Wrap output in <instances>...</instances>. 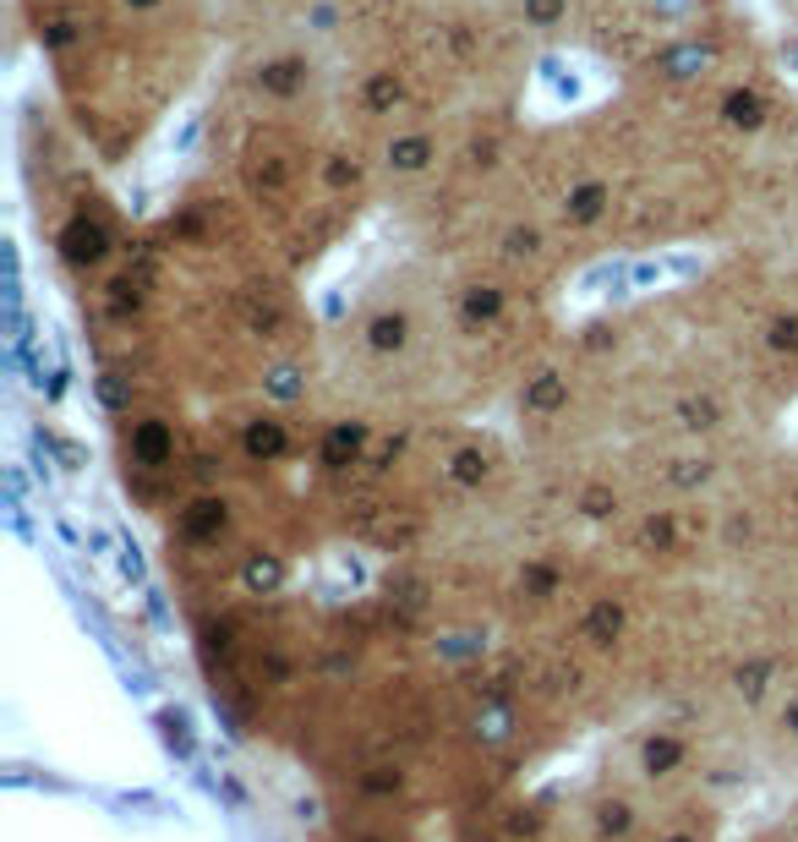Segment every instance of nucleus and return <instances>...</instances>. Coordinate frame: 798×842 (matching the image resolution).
Instances as JSON below:
<instances>
[{"label":"nucleus","mask_w":798,"mask_h":842,"mask_svg":"<svg viewBox=\"0 0 798 842\" xmlns=\"http://www.w3.org/2000/svg\"><path fill=\"white\" fill-rule=\"evenodd\" d=\"M61 258L77 268H93V262L110 258V230L104 225H88V219H71L61 230Z\"/></svg>","instance_id":"nucleus-1"},{"label":"nucleus","mask_w":798,"mask_h":842,"mask_svg":"<svg viewBox=\"0 0 798 842\" xmlns=\"http://www.w3.org/2000/svg\"><path fill=\"white\" fill-rule=\"evenodd\" d=\"M563 214H569V225H591V219H601V214H607V187H601V181H586L580 192H569Z\"/></svg>","instance_id":"nucleus-2"},{"label":"nucleus","mask_w":798,"mask_h":842,"mask_svg":"<svg viewBox=\"0 0 798 842\" xmlns=\"http://www.w3.org/2000/svg\"><path fill=\"white\" fill-rule=\"evenodd\" d=\"M361 99H367V110H395L399 105V77L395 71H372V77H367V88H361Z\"/></svg>","instance_id":"nucleus-3"},{"label":"nucleus","mask_w":798,"mask_h":842,"mask_svg":"<svg viewBox=\"0 0 798 842\" xmlns=\"http://www.w3.org/2000/svg\"><path fill=\"white\" fill-rule=\"evenodd\" d=\"M427 159H432V142H427V137H399L395 148H389V165H395V170H427Z\"/></svg>","instance_id":"nucleus-4"},{"label":"nucleus","mask_w":798,"mask_h":842,"mask_svg":"<svg viewBox=\"0 0 798 842\" xmlns=\"http://www.w3.org/2000/svg\"><path fill=\"white\" fill-rule=\"evenodd\" d=\"M760 116H766V105H760L755 93H732L728 99V121L732 127H760Z\"/></svg>","instance_id":"nucleus-5"},{"label":"nucleus","mask_w":798,"mask_h":842,"mask_svg":"<svg viewBox=\"0 0 798 842\" xmlns=\"http://www.w3.org/2000/svg\"><path fill=\"white\" fill-rule=\"evenodd\" d=\"M263 88H273V93H296L301 88V66L296 61H279L263 71Z\"/></svg>","instance_id":"nucleus-6"},{"label":"nucleus","mask_w":798,"mask_h":842,"mask_svg":"<svg viewBox=\"0 0 798 842\" xmlns=\"http://www.w3.org/2000/svg\"><path fill=\"white\" fill-rule=\"evenodd\" d=\"M755 842H798V804L782 815V821H777V826H766Z\"/></svg>","instance_id":"nucleus-7"},{"label":"nucleus","mask_w":798,"mask_h":842,"mask_svg":"<svg viewBox=\"0 0 798 842\" xmlns=\"http://www.w3.org/2000/svg\"><path fill=\"white\" fill-rule=\"evenodd\" d=\"M526 17H531V22H558V17H563V0H526Z\"/></svg>","instance_id":"nucleus-8"},{"label":"nucleus","mask_w":798,"mask_h":842,"mask_svg":"<svg viewBox=\"0 0 798 842\" xmlns=\"http://www.w3.org/2000/svg\"><path fill=\"white\" fill-rule=\"evenodd\" d=\"M137 6H153V0H137Z\"/></svg>","instance_id":"nucleus-9"}]
</instances>
